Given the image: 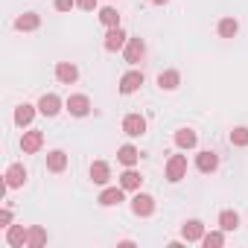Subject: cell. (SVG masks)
Returning <instances> with one entry per match:
<instances>
[{"label": "cell", "mask_w": 248, "mask_h": 248, "mask_svg": "<svg viewBox=\"0 0 248 248\" xmlns=\"http://www.w3.org/2000/svg\"><path fill=\"white\" fill-rule=\"evenodd\" d=\"M140 85H143V73L140 70H129V73L120 76V93H126V96L140 91Z\"/></svg>", "instance_id": "cell-5"}, {"label": "cell", "mask_w": 248, "mask_h": 248, "mask_svg": "<svg viewBox=\"0 0 248 248\" xmlns=\"http://www.w3.org/2000/svg\"><path fill=\"white\" fill-rule=\"evenodd\" d=\"M12 225V213L9 210H0V228H9Z\"/></svg>", "instance_id": "cell-32"}, {"label": "cell", "mask_w": 248, "mask_h": 248, "mask_svg": "<svg viewBox=\"0 0 248 248\" xmlns=\"http://www.w3.org/2000/svg\"><path fill=\"white\" fill-rule=\"evenodd\" d=\"M27 236H30V228H24V225H9L6 228V242L12 248H24L27 245Z\"/></svg>", "instance_id": "cell-11"}, {"label": "cell", "mask_w": 248, "mask_h": 248, "mask_svg": "<svg viewBox=\"0 0 248 248\" xmlns=\"http://www.w3.org/2000/svg\"><path fill=\"white\" fill-rule=\"evenodd\" d=\"M216 167H219V155H216V152L204 149V152L196 155V170H199V172H213Z\"/></svg>", "instance_id": "cell-14"}, {"label": "cell", "mask_w": 248, "mask_h": 248, "mask_svg": "<svg viewBox=\"0 0 248 248\" xmlns=\"http://www.w3.org/2000/svg\"><path fill=\"white\" fill-rule=\"evenodd\" d=\"M231 143L233 146H248V126H236L231 132Z\"/></svg>", "instance_id": "cell-29"}, {"label": "cell", "mask_w": 248, "mask_h": 248, "mask_svg": "<svg viewBox=\"0 0 248 248\" xmlns=\"http://www.w3.org/2000/svg\"><path fill=\"white\" fill-rule=\"evenodd\" d=\"M152 3H155V6H164V3H167V0H152Z\"/></svg>", "instance_id": "cell-33"}, {"label": "cell", "mask_w": 248, "mask_h": 248, "mask_svg": "<svg viewBox=\"0 0 248 248\" xmlns=\"http://www.w3.org/2000/svg\"><path fill=\"white\" fill-rule=\"evenodd\" d=\"M99 21L111 30V27H120V12L114 9V6H105V9H99Z\"/></svg>", "instance_id": "cell-26"}, {"label": "cell", "mask_w": 248, "mask_h": 248, "mask_svg": "<svg viewBox=\"0 0 248 248\" xmlns=\"http://www.w3.org/2000/svg\"><path fill=\"white\" fill-rule=\"evenodd\" d=\"M140 184H143V178H140V172H138L135 167H129L126 172L120 175V187H123V190H132V193H138V190H140Z\"/></svg>", "instance_id": "cell-17"}, {"label": "cell", "mask_w": 248, "mask_h": 248, "mask_svg": "<svg viewBox=\"0 0 248 248\" xmlns=\"http://www.w3.org/2000/svg\"><path fill=\"white\" fill-rule=\"evenodd\" d=\"M56 79H59L62 85H73V82L79 79V67H76L73 62H59V64H56Z\"/></svg>", "instance_id": "cell-9"}, {"label": "cell", "mask_w": 248, "mask_h": 248, "mask_svg": "<svg viewBox=\"0 0 248 248\" xmlns=\"http://www.w3.org/2000/svg\"><path fill=\"white\" fill-rule=\"evenodd\" d=\"M38 27H41V15H38V12H24V15L15 18V30H18V32H32V30H38Z\"/></svg>", "instance_id": "cell-10"}, {"label": "cell", "mask_w": 248, "mask_h": 248, "mask_svg": "<svg viewBox=\"0 0 248 248\" xmlns=\"http://www.w3.org/2000/svg\"><path fill=\"white\" fill-rule=\"evenodd\" d=\"M117 161H120L123 167H135V164L140 161V152H138L132 143H126V146H120V149H117Z\"/></svg>", "instance_id": "cell-19"}, {"label": "cell", "mask_w": 248, "mask_h": 248, "mask_svg": "<svg viewBox=\"0 0 248 248\" xmlns=\"http://www.w3.org/2000/svg\"><path fill=\"white\" fill-rule=\"evenodd\" d=\"M184 175H187V155H172L167 161V181L178 184Z\"/></svg>", "instance_id": "cell-2"}, {"label": "cell", "mask_w": 248, "mask_h": 248, "mask_svg": "<svg viewBox=\"0 0 248 248\" xmlns=\"http://www.w3.org/2000/svg\"><path fill=\"white\" fill-rule=\"evenodd\" d=\"M41 146H44V132H38V129L24 132V138H21V149H24V155H35Z\"/></svg>", "instance_id": "cell-4"}, {"label": "cell", "mask_w": 248, "mask_h": 248, "mask_svg": "<svg viewBox=\"0 0 248 248\" xmlns=\"http://www.w3.org/2000/svg\"><path fill=\"white\" fill-rule=\"evenodd\" d=\"M143 53H146L143 38H129V41H126V62H129V64H138V62L143 59Z\"/></svg>", "instance_id": "cell-12"}, {"label": "cell", "mask_w": 248, "mask_h": 248, "mask_svg": "<svg viewBox=\"0 0 248 248\" xmlns=\"http://www.w3.org/2000/svg\"><path fill=\"white\" fill-rule=\"evenodd\" d=\"M64 167H67V155H64L62 149H53V152L47 155V170H50V172H64Z\"/></svg>", "instance_id": "cell-22"}, {"label": "cell", "mask_w": 248, "mask_h": 248, "mask_svg": "<svg viewBox=\"0 0 248 248\" xmlns=\"http://www.w3.org/2000/svg\"><path fill=\"white\" fill-rule=\"evenodd\" d=\"M123 132H126L129 138L146 135V117H140V114H126V120H123Z\"/></svg>", "instance_id": "cell-3"}, {"label": "cell", "mask_w": 248, "mask_h": 248, "mask_svg": "<svg viewBox=\"0 0 248 248\" xmlns=\"http://www.w3.org/2000/svg\"><path fill=\"white\" fill-rule=\"evenodd\" d=\"M181 236H184L187 242H202V236H204V222H202V219H187V222L181 225Z\"/></svg>", "instance_id": "cell-7"}, {"label": "cell", "mask_w": 248, "mask_h": 248, "mask_svg": "<svg viewBox=\"0 0 248 248\" xmlns=\"http://www.w3.org/2000/svg\"><path fill=\"white\" fill-rule=\"evenodd\" d=\"M108 178H111V167L105 161H93L91 164V181L102 187V184H108Z\"/></svg>", "instance_id": "cell-18"}, {"label": "cell", "mask_w": 248, "mask_h": 248, "mask_svg": "<svg viewBox=\"0 0 248 248\" xmlns=\"http://www.w3.org/2000/svg\"><path fill=\"white\" fill-rule=\"evenodd\" d=\"M132 210H135V216H152L155 213V199L149 193H138L132 199Z\"/></svg>", "instance_id": "cell-6"}, {"label": "cell", "mask_w": 248, "mask_h": 248, "mask_svg": "<svg viewBox=\"0 0 248 248\" xmlns=\"http://www.w3.org/2000/svg\"><path fill=\"white\" fill-rule=\"evenodd\" d=\"M126 41H129V35L123 32L120 27H111V30L105 32V50H108V53H117V50H123V47H126Z\"/></svg>", "instance_id": "cell-8"}, {"label": "cell", "mask_w": 248, "mask_h": 248, "mask_svg": "<svg viewBox=\"0 0 248 248\" xmlns=\"http://www.w3.org/2000/svg\"><path fill=\"white\" fill-rule=\"evenodd\" d=\"M6 187L9 190H15V187H24V181H27V170H24V164H12L9 170H6Z\"/></svg>", "instance_id": "cell-15"}, {"label": "cell", "mask_w": 248, "mask_h": 248, "mask_svg": "<svg viewBox=\"0 0 248 248\" xmlns=\"http://www.w3.org/2000/svg\"><path fill=\"white\" fill-rule=\"evenodd\" d=\"M181 85V73L178 70H164L161 76H158V88L161 91H175Z\"/></svg>", "instance_id": "cell-20"}, {"label": "cell", "mask_w": 248, "mask_h": 248, "mask_svg": "<svg viewBox=\"0 0 248 248\" xmlns=\"http://www.w3.org/2000/svg\"><path fill=\"white\" fill-rule=\"evenodd\" d=\"M196 140H199V138H196L193 129H178V132H175V146H178V149H193Z\"/></svg>", "instance_id": "cell-23"}, {"label": "cell", "mask_w": 248, "mask_h": 248, "mask_svg": "<svg viewBox=\"0 0 248 248\" xmlns=\"http://www.w3.org/2000/svg\"><path fill=\"white\" fill-rule=\"evenodd\" d=\"M219 228L228 233V231H236L239 228V213H233V210H222L219 213Z\"/></svg>", "instance_id": "cell-24"}, {"label": "cell", "mask_w": 248, "mask_h": 248, "mask_svg": "<svg viewBox=\"0 0 248 248\" xmlns=\"http://www.w3.org/2000/svg\"><path fill=\"white\" fill-rule=\"evenodd\" d=\"M44 242H47V231L38 228V225H32V228H30V236H27V245H30V248H41Z\"/></svg>", "instance_id": "cell-25"}, {"label": "cell", "mask_w": 248, "mask_h": 248, "mask_svg": "<svg viewBox=\"0 0 248 248\" xmlns=\"http://www.w3.org/2000/svg\"><path fill=\"white\" fill-rule=\"evenodd\" d=\"M64 108H67L70 117H88V114H91V99H88L85 93H73V96H67Z\"/></svg>", "instance_id": "cell-1"}, {"label": "cell", "mask_w": 248, "mask_h": 248, "mask_svg": "<svg viewBox=\"0 0 248 248\" xmlns=\"http://www.w3.org/2000/svg\"><path fill=\"white\" fill-rule=\"evenodd\" d=\"M32 117H35V105H18L15 108V126H21V129H27L30 123H32Z\"/></svg>", "instance_id": "cell-21"}, {"label": "cell", "mask_w": 248, "mask_h": 248, "mask_svg": "<svg viewBox=\"0 0 248 248\" xmlns=\"http://www.w3.org/2000/svg\"><path fill=\"white\" fill-rule=\"evenodd\" d=\"M123 193H126V190H123V187H105L102 193H99V204L102 207H117L120 202H123Z\"/></svg>", "instance_id": "cell-16"}, {"label": "cell", "mask_w": 248, "mask_h": 248, "mask_svg": "<svg viewBox=\"0 0 248 248\" xmlns=\"http://www.w3.org/2000/svg\"><path fill=\"white\" fill-rule=\"evenodd\" d=\"M38 111H41L44 117H56V114L62 111V99H59L56 93H44V96L38 99Z\"/></svg>", "instance_id": "cell-13"}, {"label": "cell", "mask_w": 248, "mask_h": 248, "mask_svg": "<svg viewBox=\"0 0 248 248\" xmlns=\"http://www.w3.org/2000/svg\"><path fill=\"white\" fill-rule=\"evenodd\" d=\"M236 32H239V24H236L233 18H222V21H219V35H222V38H233Z\"/></svg>", "instance_id": "cell-27"}, {"label": "cell", "mask_w": 248, "mask_h": 248, "mask_svg": "<svg viewBox=\"0 0 248 248\" xmlns=\"http://www.w3.org/2000/svg\"><path fill=\"white\" fill-rule=\"evenodd\" d=\"M73 6H76V0H56V9L59 12H70Z\"/></svg>", "instance_id": "cell-30"}, {"label": "cell", "mask_w": 248, "mask_h": 248, "mask_svg": "<svg viewBox=\"0 0 248 248\" xmlns=\"http://www.w3.org/2000/svg\"><path fill=\"white\" fill-rule=\"evenodd\" d=\"M202 242H204V248H219V245H225V231L204 233V236H202Z\"/></svg>", "instance_id": "cell-28"}, {"label": "cell", "mask_w": 248, "mask_h": 248, "mask_svg": "<svg viewBox=\"0 0 248 248\" xmlns=\"http://www.w3.org/2000/svg\"><path fill=\"white\" fill-rule=\"evenodd\" d=\"M76 6L85 9V12H91V9H96V0H76Z\"/></svg>", "instance_id": "cell-31"}]
</instances>
